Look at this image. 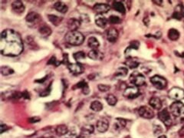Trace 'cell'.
Segmentation results:
<instances>
[{
	"mask_svg": "<svg viewBox=\"0 0 184 138\" xmlns=\"http://www.w3.org/2000/svg\"><path fill=\"white\" fill-rule=\"evenodd\" d=\"M24 49L20 35L15 30H3L0 37V50L5 56L15 57L21 54Z\"/></svg>",
	"mask_w": 184,
	"mask_h": 138,
	"instance_id": "6da1fadb",
	"label": "cell"
},
{
	"mask_svg": "<svg viewBox=\"0 0 184 138\" xmlns=\"http://www.w3.org/2000/svg\"><path fill=\"white\" fill-rule=\"evenodd\" d=\"M64 40L68 44L71 45L78 46L84 42V36L82 32L78 31H69L65 34Z\"/></svg>",
	"mask_w": 184,
	"mask_h": 138,
	"instance_id": "7a4b0ae2",
	"label": "cell"
},
{
	"mask_svg": "<svg viewBox=\"0 0 184 138\" xmlns=\"http://www.w3.org/2000/svg\"><path fill=\"white\" fill-rule=\"evenodd\" d=\"M130 83L134 84V86L139 87V86H143L146 82L145 77L144 74L140 73L139 71H134L130 75L129 78Z\"/></svg>",
	"mask_w": 184,
	"mask_h": 138,
	"instance_id": "3957f363",
	"label": "cell"
},
{
	"mask_svg": "<svg viewBox=\"0 0 184 138\" xmlns=\"http://www.w3.org/2000/svg\"><path fill=\"white\" fill-rule=\"evenodd\" d=\"M170 110L174 117H180L184 114V104L181 101H175L170 105Z\"/></svg>",
	"mask_w": 184,
	"mask_h": 138,
	"instance_id": "277c9868",
	"label": "cell"
},
{
	"mask_svg": "<svg viewBox=\"0 0 184 138\" xmlns=\"http://www.w3.org/2000/svg\"><path fill=\"white\" fill-rule=\"evenodd\" d=\"M150 82L156 88L159 90L164 89L167 85V80L160 75H154L150 78Z\"/></svg>",
	"mask_w": 184,
	"mask_h": 138,
	"instance_id": "5b68a950",
	"label": "cell"
},
{
	"mask_svg": "<svg viewBox=\"0 0 184 138\" xmlns=\"http://www.w3.org/2000/svg\"><path fill=\"white\" fill-rule=\"evenodd\" d=\"M124 97L129 99H134L140 95V90L136 86H131V87H127L124 90L123 93Z\"/></svg>",
	"mask_w": 184,
	"mask_h": 138,
	"instance_id": "8992f818",
	"label": "cell"
},
{
	"mask_svg": "<svg viewBox=\"0 0 184 138\" xmlns=\"http://www.w3.org/2000/svg\"><path fill=\"white\" fill-rule=\"evenodd\" d=\"M168 95L171 99L178 101L184 98V91L178 87H174L169 91Z\"/></svg>",
	"mask_w": 184,
	"mask_h": 138,
	"instance_id": "52a82bcc",
	"label": "cell"
},
{
	"mask_svg": "<svg viewBox=\"0 0 184 138\" xmlns=\"http://www.w3.org/2000/svg\"><path fill=\"white\" fill-rule=\"evenodd\" d=\"M158 117L167 127H170L173 123L171 117L167 109H163L158 113Z\"/></svg>",
	"mask_w": 184,
	"mask_h": 138,
	"instance_id": "ba28073f",
	"label": "cell"
},
{
	"mask_svg": "<svg viewBox=\"0 0 184 138\" xmlns=\"http://www.w3.org/2000/svg\"><path fill=\"white\" fill-rule=\"evenodd\" d=\"M138 114L141 117L145 119H151L154 117V112L152 109L147 106H142L138 109Z\"/></svg>",
	"mask_w": 184,
	"mask_h": 138,
	"instance_id": "9c48e42d",
	"label": "cell"
},
{
	"mask_svg": "<svg viewBox=\"0 0 184 138\" xmlns=\"http://www.w3.org/2000/svg\"><path fill=\"white\" fill-rule=\"evenodd\" d=\"M26 20L29 24L36 25L40 22L41 16L39 13L35 12H30L26 16Z\"/></svg>",
	"mask_w": 184,
	"mask_h": 138,
	"instance_id": "30bf717a",
	"label": "cell"
},
{
	"mask_svg": "<svg viewBox=\"0 0 184 138\" xmlns=\"http://www.w3.org/2000/svg\"><path fill=\"white\" fill-rule=\"evenodd\" d=\"M68 69L70 71V72L74 75L82 74L84 71V68L80 63H69L68 64Z\"/></svg>",
	"mask_w": 184,
	"mask_h": 138,
	"instance_id": "8fae6325",
	"label": "cell"
},
{
	"mask_svg": "<svg viewBox=\"0 0 184 138\" xmlns=\"http://www.w3.org/2000/svg\"><path fill=\"white\" fill-rule=\"evenodd\" d=\"M111 9V6L106 3H97L93 7V10L97 14H104L107 13Z\"/></svg>",
	"mask_w": 184,
	"mask_h": 138,
	"instance_id": "7c38bea8",
	"label": "cell"
},
{
	"mask_svg": "<svg viewBox=\"0 0 184 138\" xmlns=\"http://www.w3.org/2000/svg\"><path fill=\"white\" fill-rule=\"evenodd\" d=\"M12 9L15 13L18 15L22 14L26 9V6L21 1H15L12 3Z\"/></svg>",
	"mask_w": 184,
	"mask_h": 138,
	"instance_id": "4fadbf2b",
	"label": "cell"
},
{
	"mask_svg": "<svg viewBox=\"0 0 184 138\" xmlns=\"http://www.w3.org/2000/svg\"><path fill=\"white\" fill-rule=\"evenodd\" d=\"M109 127V123L107 120L102 118L97 121V124H96V128L97 131L100 133H104L108 130Z\"/></svg>",
	"mask_w": 184,
	"mask_h": 138,
	"instance_id": "5bb4252c",
	"label": "cell"
},
{
	"mask_svg": "<svg viewBox=\"0 0 184 138\" xmlns=\"http://www.w3.org/2000/svg\"><path fill=\"white\" fill-rule=\"evenodd\" d=\"M119 32L115 28H110L107 31V39L110 42H115L118 39Z\"/></svg>",
	"mask_w": 184,
	"mask_h": 138,
	"instance_id": "9a60e30c",
	"label": "cell"
},
{
	"mask_svg": "<svg viewBox=\"0 0 184 138\" xmlns=\"http://www.w3.org/2000/svg\"><path fill=\"white\" fill-rule=\"evenodd\" d=\"M82 21L80 19H70L68 21L67 26L70 31H77L81 26Z\"/></svg>",
	"mask_w": 184,
	"mask_h": 138,
	"instance_id": "2e32d148",
	"label": "cell"
},
{
	"mask_svg": "<svg viewBox=\"0 0 184 138\" xmlns=\"http://www.w3.org/2000/svg\"><path fill=\"white\" fill-rule=\"evenodd\" d=\"M87 56L92 60H99V61H101L104 59V54L97 49H92V51H90L87 54Z\"/></svg>",
	"mask_w": 184,
	"mask_h": 138,
	"instance_id": "e0dca14e",
	"label": "cell"
},
{
	"mask_svg": "<svg viewBox=\"0 0 184 138\" xmlns=\"http://www.w3.org/2000/svg\"><path fill=\"white\" fill-rule=\"evenodd\" d=\"M149 104H150L153 109L160 110L162 108V101L159 98L153 97L152 98H150V101H149Z\"/></svg>",
	"mask_w": 184,
	"mask_h": 138,
	"instance_id": "ac0fdd59",
	"label": "cell"
},
{
	"mask_svg": "<svg viewBox=\"0 0 184 138\" xmlns=\"http://www.w3.org/2000/svg\"><path fill=\"white\" fill-rule=\"evenodd\" d=\"M54 8L57 10L59 12L62 13V14L66 13L68 12V7L64 2H60V1L56 2L54 3Z\"/></svg>",
	"mask_w": 184,
	"mask_h": 138,
	"instance_id": "d6986e66",
	"label": "cell"
},
{
	"mask_svg": "<svg viewBox=\"0 0 184 138\" xmlns=\"http://www.w3.org/2000/svg\"><path fill=\"white\" fill-rule=\"evenodd\" d=\"M74 88H82V93L84 94H86V95L90 93V88L88 87V84L84 81H82L78 83L75 85V87H74Z\"/></svg>",
	"mask_w": 184,
	"mask_h": 138,
	"instance_id": "ffe728a7",
	"label": "cell"
},
{
	"mask_svg": "<svg viewBox=\"0 0 184 138\" xmlns=\"http://www.w3.org/2000/svg\"><path fill=\"white\" fill-rule=\"evenodd\" d=\"M112 6H113V8H114L116 11L118 12L121 13V14H124V13H125L126 12L125 6H124V5L120 1L113 2Z\"/></svg>",
	"mask_w": 184,
	"mask_h": 138,
	"instance_id": "44dd1931",
	"label": "cell"
},
{
	"mask_svg": "<svg viewBox=\"0 0 184 138\" xmlns=\"http://www.w3.org/2000/svg\"><path fill=\"white\" fill-rule=\"evenodd\" d=\"M95 23L98 27L104 29V28H105L106 26H107V20L106 18H104V16L98 15V16H96L95 18Z\"/></svg>",
	"mask_w": 184,
	"mask_h": 138,
	"instance_id": "7402d4cb",
	"label": "cell"
},
{
	"mask_svg": "<svg viewBox=\"0 0 184 138\" xmlns=\"http://www.w3.org/2000/svg\"><path fill=\"white\" fill-rule=\"evenodd\" d=\"M39 32H40V34L41 35V36H45V37H48V36H50L51 32H52L51 28L49 27V26H48L47 25H43V26H41V27L39 28Z\"/></svg>",
	"mask_w": 184,
	"mask_h": 138,
	"instance_id": "603a6c76",
	"label": "cell"
},
{
	"mask_svg": "<svg viewBox=\"0 0 184 138\" xmlns=\"http://www.w3.org/2000/svg\"><path fill=\"white\" fill-rule=\"evenodd\" d=\"M68 128L66 125L64 124H61V125H59L55 129V132L57 134L58 136H64L68 133Z\"/></svg>",
	"mask_w": 184,
	"mask_h": 138,
	"instance_id": "cb8c5ba5",
	"label": "cell"
},
{
	"mask_svg": "<svg viewBox=\"0 0 184 138\" xmlns=\"http://www.w3.org/2000/svg\"><path fill=\"white\" fill-rule=\"evenodd\" d=\"M128 74V69L125 67L119 68L114 73V77L115 78H124Z\"/></svg>",
	"mask_w": 184,
	"mask_h": 138,
	"instance_id": "d4e9b609",
	"label": "cell"
},
{
	"mask_svg": "<svg viewBox=\"0 0 184 138\" xmlns=\"http://www.w3.org/2000/svg\"><path fill=\"white\" fill-rule=\"evenodd\" d=\"M94 131V127L92 124H86L84 125L81 129L82 134L83 135H90Z\"/></svg>",
	"mask_w": 184,
	"mask_h": 138,
	"instance_id": "484cf974",
	"label": "cell"
},
{
	"mask_svg": "<svg viewBox=\"0 0 184 138\" xmlns=\"http://www.w3.org/2000/svg\"><path fill=\"white\" fill-rule=\"evenodd\" d=\"M48 19H49V21H50L55 26L60 25L61 21L63 20L62 17L55 16V15H49V16H48Z\"/></svg>",
	"mask_w": 184,
	"mask_h": 138,
	"instance_id": "4316f807",
	"label": "cell"
},
{
	"mask_svg": "<svg viewBox=\"0 0 184 138\" xmlns=\"http://www.w3.org/2000/svg\"><path fill=\"white\" fill-rule=\"evenodd\" d=\"M87 45L92 49H97L100 46V42L95 37H91L87 41Z\"/></svg>",
	"mask_w": 184,
	"mask_h": 138,
	"instance_id": "83f0119b",
	"label": "cell"
},
{
	"mask_svg": "<svg viewBox=\"0 0 184 138\" xmlns=\"http://www.w3.org/2000/svg\"><path fill=\"white\" fill-rule=\"evenodd\" d=\"M90 108L94 112H99L103 109V104L101 101H94L91 104Z\"/></svg>",
	"mask_w": 184,
	"mask_h": 138,
	"instance_id": "f1b7e54d",
	"label": "cell"
},
{
	"mask_svg": "<svg viewBox=\"0 0 184 138\" xmlns=\"http://www.w3.org/2000/svg\"><path fill=\"white\" fill-rule=\"evenodd\" d=\"M168 38L171 41H177L180 38V32L175 29H171L168 31Z\"/></svg>",
	"mask_w": 184,
	"mask_h": 138,
	"instance_id": "f546056e",
	"label": "cell"
},
{
	"mask_svg": "<svg viewBox=\"0 0 184 138\" xmlns=\"http://www.w3.org/2000/svg\"><path fill=\"white\" fill-rule=\"evenodd\" d=\"M125 64L127 66H128L130 69H136V68L138 67L140 63H139L138 61H136V60L131 59V58H129V59L125 61Z\"/></svg>",
	"mask_w": 184,
	"mask_h": 138,
	"instance_id": "4dcf8cb0",
	"label": "cell"
},
{
	"mask_svg": "<svg viewBox=\"0 0 184 138\" xmlns=\"http://www.w3.org/2000/svg\"><path fill=\"white\" fill-rule=\"evenodd\" d=\"M1 73L2 75L8 76L10 74H14V70L9 66H2L1 67Z\"/></svg>",
	"mask_w": 184,
	"mask_h": 138,
	"instance_id": "1f68e13d",
	"label": "cell"
},
{
	"mask_svg": "<svg viewBox=\"0 0 184 138\" xmlns=\"http://www.w3.org/2000/svg\"><path fill=\"white\" fill-rule=\"evenodd\" d=\"M106 101H107V104L111 106L116 105V104L117 103V98L112 94H108V95L106 97Z\"/></svg>",
	"mask_w": 184,
	"mask_h": 138,
	"instance_id": "d6a6232c",
	"label": "cell"
},
{
	"mask_svg": "<svg viewBox=\"0 0 184 138\" xmlns=\"http://www.w3.org/2000/svg\"><path fill=\"white\" fill-rule=\"evenodd\" d=\"M126 124H127V122H126V121L124 119L117 118V122H116V124H114V127H115L116 130H120V129L124 128V127H125Z\"/></svg>",
	"mask_w": 184,
	"mask_h": 138,
	"instance_id": "836d02e7",
	"label": "cell"
},
{
	"mask_svg": "<svg viewBox=\"0 0 184 138\" xmlns=\"http://www.w3.org/2000/svg\"><path fill=\"white\" fill-rule=\"evenodd\" d=\"M73 57L74 59L76 60V61H81V60H83L85 59L86 55L84 51H78V52H75L74 55H73Z\"/></svg>",
	"mask_w": 184,
	"mask_h": 138,
	"instance_id": "e575fe53",
	"label": "cell"
},
{
	"mask_svg": "<svg viewBox=\"0 0 184 138\" xmlns=\"http://www.w3.org/2000/svg\"><path fill=\"white\" fill-rule=\"evenodd\" d=\"M139 46H140V42H139L138 41H133L130 42V45L127 47V50H126V51H128V50H130V49H134V50H137L138 49Z\"/></svg>",
	"mask_w": 184,
	"mask_h": 138,
	"instance_id": "d590c367",
	"label": "cell"
},
{
	"mask_svg": "<svg viewBox=\"0 0 184 138\" xmlns=\"http://www.w3.org/2000/svg\"><path fill=\"white\" fill-rule=\"evenodd\" d=\"M108 21L110 22V24H119L120 22V19L118 16H111L108 19Z\"/></svg>",
	"mask_w": 184,
	"mask_h": 138,
	"instance_id": "8d00e7d4",
	"label": "cell"
},
{
	"mask_svg": "<svg viewBox=\"0 0 184 138\" xmlns=\"http://www.w3.org/2000/svg\"><path fill=\"white\" fill-rule=\"evenodd\" d=\"M97 88L99 89V91H101V92H107V91H108L111 89V86L107 85V84H100L97 85Z\"/></svg>",
	"mask_w": 184,
	"mask_h": 138,
	"instance_id": "74e56055",
	"label": "cell"
},
{
	"mask_svg": "<svg viewBox=\"0 0 184 138\" xmlns=\"http://www.w3.org/2000/svg\"><path fill=\"white\" fill-rule=\"evenodd\" d=\"M60 63H61L60 61H58L57 59H56L54 56H52V57L49 59V61H48L47 64H53L54 66H56V67H57V66H59V64H60Z\"/></svg>",
	"mask_w": 184,
	"mask_h": 138,
	"instance_id": "f35d334b",
	"label": "cell"
},
{
	"mask_svg": "<svg viewBox=\"0 0 184 138\" xmlns=\"http://www.w3.org/2000/svg\"><path fill=\"white\" fill-rule=\"evenodd\" d=\"M51 85L49 86V87L47 88H45L43 91H41L40 93V96L41 97H46V96L49 95V94L51 93Z\"/></svg>",
	"mask_w": 184,
	"mask_h": 138,
	"instance_id": "ab89813d",
	"label": "cell"
},
{
	"mask_svg": "<svg viewBox=\"0 0 184 138\" xmlns=\"http://www.w3.org/2000/svg\"><path fill=\"white\" fill-rule=\"evenodd\" d=\"M65 136H66V138H76L77 134H76L75 131L72 130V131H68V133Z\"/></svg>",
	"mask_w": 184,
	"mask_h": 138,
	"instance_id": "60d3db41",
	"label": "cell"
},
{
	"mask_svg": "<svg viewBox=\"0 0 184 138\" xmlns=\"http://www.w3.org/2000/svg\"><path fill=\"white\" fill-rule=\"evenodd\" d=\"M28 121H29V122L31 123V124H35V123L39 122V121H41V118L39 117H33L28 119Z\"/></svg>",
	"mask_w": 184,
	"mask_h": 138,
	"instance_id": "b9f144b4",
	"label": "cell"
},
{
	"mask_svg": "<svg viewBox=\"0 0 184 138\" xmlns=\"http://www.w3.org/2000/svg\"><path fill=\"white\" fill-rule=\"evenodd\" d=\"M9 129V127H8L7 125L2 124L1 125H0V134H3V133H4L5 131H8Z\"/></svg>",
	"mask_w": 184,
	"mask_h": 138,
	"instance_id": "7bdbcfd3",
	"label": "cell"
},
{
	"mask_svg": "<svg viewBox=\"0 0 184 138\" xmlns=\"http://www.w3.org/2000/svg\"><path fill=\"white\" fill-rule=\"evenodd\" d=\"M63 60H64V61H63L62 62L64 63V64H68V55L67 54H65V53L64 54V59H63Z\"/></svg>",
	"mask_w": 184,
	"mask_h": 138,
	"instance_id": "ee69618b",
	"label": "cell"
},
{
	"mask_svg": "<svg viewBox=\"0 0 184 138\" xmlns=\"http://www.w3.org/2000/svg\"><path fill=\"white\" fill-rule=\"evenodd\" d=\"M22 97L24 98H26V99H29V94L28 93V91H25V92H22Z\"/></svg>",
	"mask_w": 184,
	"mask_h": 138,
	"instance_id": "f6af8a7d",
	"label": "cell"
},
{
	"mask_svg": "<svg viewBox=\"0 0 184 138\" xmlns=\"http://www.w3.org/2000/svg\"><path fill=\"white\" fill-rule=\"evenodd\" d=\"M179 135L180 137H184V126L183 127H181V129L179 131Z\"/></svg>",
	"mask_w": 184,
	"mask_h": 138,
	"instance_id": "bcb514c9",
	"label": "cell"
},
{
	"mask_svg": "<svg viewBox=\"0 0 184 138\" xmlns=\"http://www.w3.org/2000/svg\"><path fill=\"white\" fill-rule=\"evenodd\" d=\"M153 2L155 3V4H157L158 6H161L162 3H163V2L162 1H153Z\"/></svg>",
	"mask_w": 184,
	"mask_h": 138,
	"instance_id": "7dc6e473",
	"label": "cell"
},
{
	"mask_svg": "<svg viewBox=\"0 0 184 138\" xmlns=\"http://www.w3.org/2000/svg\"><path fill=\"white\" fill-rule=\"evenodd\" d=\"M158 138H167V137H166L165 135H161V136H160V137H159Z\"/></svg>",
	"mask_w": 184,
	"mask_h": 138,
	"instance_id": "c3c4849f",
	"label": "cell"
},
{
	"mask_svg": "<svg viewBox=\"0 0 184 138\" xmlns=\"http://www.w3.org/2000/svg\"><path fill=\"white\" fill-rule=\"evenodd\" d=\"M40 138H53V137H40Z\"/></svg>",
	"mask_w": 184,
	"mask_h": 138,
	"instance_id": "681fc988",
	"label": "cell"
}]
</instances>
